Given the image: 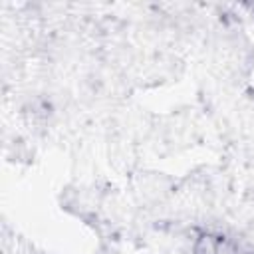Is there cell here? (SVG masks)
I'll use <instances>...</instances> for the list:
<instances>
[{
    "label": "cell",
    "instance_id": "cell-1",
    "mask_svg": "<svg viewBox=\"0 0 254 254\" xmlns=\"http://www.w3.org/2000/svg\"><path fill=\"white\" fill-rule=\"evenodd\" d=\"M222 240H212V236H202L196 244V254H218V246Z\"/></svg>",
    "mask_w": 254,
    "mask_h": 254
}]
</instances>
